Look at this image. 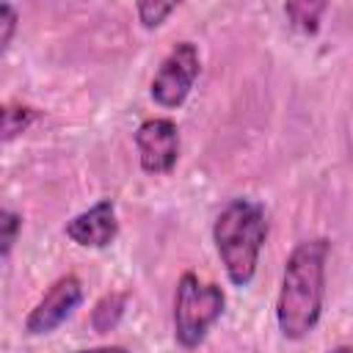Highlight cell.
Listing matches in <instances>:
<instances>
[{
  "instance_id": "7",
  "label": "cell",
  "mask_w": 353,
  "mask_h": 353,
  "mask_svg": "<svg viewBox=\"0 0 353 353\" xmlns=\"http://www.w3.org/2000/svg\"><path fill=\"white\" fill-rule=\"evenodd\" d=\"M63 232H66L69 240H74L77 245H85V248H105V245H110L116 240V234H119L116 204L110 199L97 201L85 212L74 215L63 226Z\"/></svg>"
},
{
  "instance_id": "3",
  "label": "cell",
  "mask_w": 353,
  "mask_h": 353,
  "mask_svg": "<svg viewBox=\"0 0 353 353\" xmlns=\"http://www.w3.org/2000/svg\"><path fill=\"white\" fill-rule=\"evenodd\" d=\"M226 295L218 284L201 281L196 273H182L174 292V336L182 347H199L210 325L223 314Z\"/></svg>"
},
{
  "instance_id": "15",
  "label": "cell",
  "mask_w": 353,
  "mask_h": 353,
  "mask_svg": "<svg viewBox=\"0 0 353 353\" xmlns=\"http://www.w3.org/2000/svg\"><path fill=\"white\" fill-rule=\"evenodd\" d=\"M331 353H353V345H342V347H334Z\"/></svg>"
},
{
  "instance_id": "1",
  "label": "cell",
  "mask_w": 353,
  "mask_h": 353,
  "mask_svg": "<svg viewBox=\"0 0 353 353\" xmlns=\"http://www.w3.org/2000/svg\"><path fill=\"white\" fill-rule=\"evenodd\" d=\"M325 237L303 240L290 251L276 301V323L284 339H303L320 323L325 298Z\"/></svg>"
},
{
  "instance_id": "4",
  "label": "cell",
  "mask_w": 353,
  "mask_h": 353,
  "mask_svg": "<svg viewBox=\"0 0 353 353\" xmlns=\"http://www.w3.org/2000/svg\"><path fill=\"white\" fill-rule=\"evenodd\" d=\"M199 69H201V61H199L196 44H190V41L174 44L152 77V85H149L152 99L163 108H179L188 99V94L199 77Z\"/></svg>"
},
{
  "instance_id": "14",
  "label": "cell",
  "mask_w": 353,
  "mask_h": 353,
  "mask_svg": "<svg viewBox=\"0 0 353 353\" xmlns=\"http://www.w3.org/2000/svg\"><path fill=\"white\" fill-rule=\"evenodd\" d=\"M74 353H127L119 345H102V347H88V350H74Z\"/></svg>"
},
{
  "instance_id": "6",
  "label": "cell",
  "mask_w": 353,
  "mask_h": 353,
  "mask_svg": "<svg viewBox=\"0 0 353 353\" xmlns=\"http://www.w3.org/2000/svg\"><path fill=\"white\" fill-rule=\"evenodd\" d=\"M83 301V284L77 276H61L44 295L41 301L30 309L28 320H25V331L33 336L50 334L55 331Z\"/></svg>"
},
{
  "instance_id": "11",
  "label": "cell",
  "mask_w": 353,
  "mask_h": 353,
  "mask_svg": "<svg viewBox=\"0 0 353 353\" xmlns=\"http://www.w3.org/2000/svg\"><path fill=\"white\" fill-rule=\"evenodd\" d=\"M135 11H138V19L143 28H157L165 22V17L171 11H176V3H138Z\"/></svg>"
},
{
  "instance_id": "9",
  "label": "cell",
  "mask_w": 353,
  "mask_h": 353,
  "mask_svg": "<svg viewBox=\"0 0 353 353\" xmlns=\"http://www.w3.org/2000/svg\"><path fill=\"white\" fill-rule=\"evenodd\" d=\"M124 295H119V292H110V295H105L99 303H97V309H94V314H91V325L97 328V331H110L116 323H119V317L124 314Z\"/></svg>"
},
{
  "instance_id": "5",
  "label": "cell",
  "mask_w": 353,
  "mask_h": 353,
  "mask_svg": "<svg viewBox=\"0 0 353 353\" xmlns=\"http://www.w3.org/2000/svg\"><path fill=\"white\" fill-rule=\"evenodd\" d=\"M135 149L146 174H168L179 157V130L171 119H146L135 130Z\"/></svg>"
},
{
  "instance_id": "8",
  "label": "cell",
  "mask_w": 353,
  "mask_h": 353,
  "mask_svg": "<svg viewBox=\"0 0 353 353\" xmlns=\"http://www.w3.org/2000/svg\"><path fill=\"white\" fill-rule=\"evenodd\" d=\"M39 119L36 108L22 105V102H6L3 105V141H14L19 132H25L33 121Z\"/></svg>"
},
{
  "instance_id": "12",
  "label": "cell",
  "mask_w": 353,
  "mask_h": 353,
  "mask_svg": "<svg viewBox=\"0 0 353 353\" xmlns=\"http://www.w3.org/2000/svg\"><path fill=\"white\" fill-rule=\"evenodd\" d=\"M22 229V218L11 210H3L0 212V243H3V259H8L14 243H17V234Z\"/></svg>"
},
{
  "instance_id": "2",
  "label": "cell",
  "mask_w": 353,
  "mask_h": 353,
  "mask_svg": "<svg viewBox=\"0 0 353 353\" xmlns=\"http://www.w3.org/2000/svg\"><path fill=\"white\" fill-rule=\"evenodd\" d=\"M268 237L265 207L251 199H232L212 223V240L234 287H248Z\"/></svg>"
},
{
  "instance_id": "10",
  "label": "cell",
  "mask_w": 353,
  "mask_h": 353,
  "mask_svg": "<svg viewBox=\"0 0 353 353\" xmlns=\"http://www.w3.org/2000/svg\"><path fill=\"white\" fill-rule=\"evenodd\" d=\"M284 11H287L290 22H292L298 30L314 33V30H317V22H320V14L325 11V3H290Z\"/></svg>"
},
{
  "instance_id": "13",
  "label": "cell",
  "mask_w": 353,
  "mask_h": 353,
  "mask_svg": "<svg viewBox=\"0 0 353 353\" xmlns=\"http://www.w3.org/2000/svg\"><path fill=\"white\" fill-rule=\"evenodd\" d=\"M0 50H6L11 44V36L17 30V11L11 6H0Z\"/></svg>"
}]
</instances>
